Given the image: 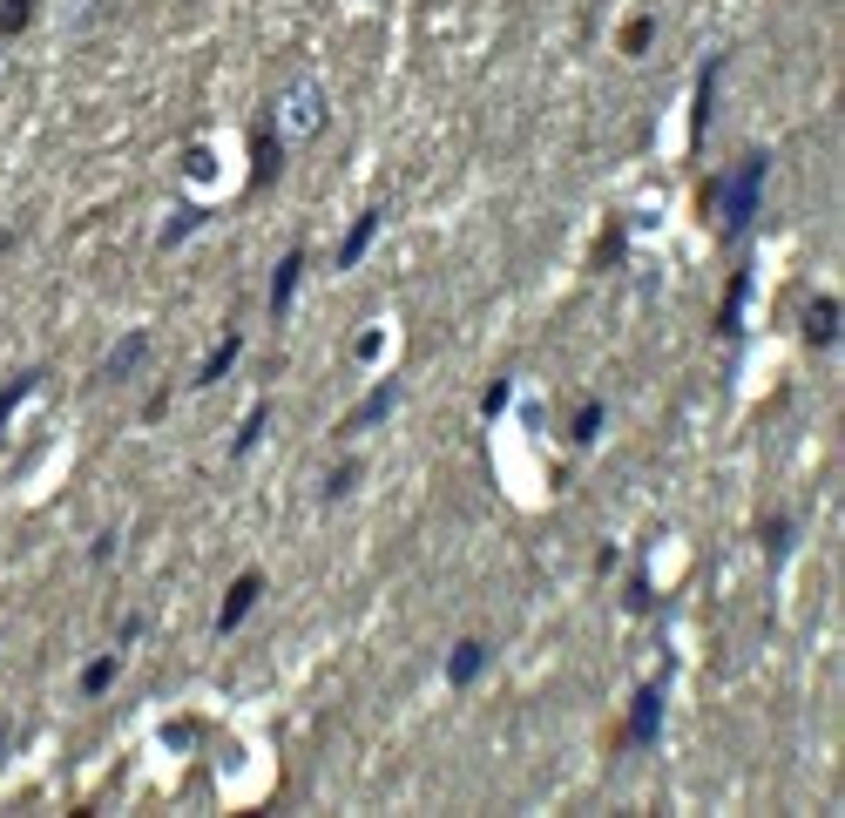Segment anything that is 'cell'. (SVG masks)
Here are the masks:
<instances>
[{
    "mask_svg": "<svg viewBox=\"0 0 845 818\" xmlns=\"http://www.w3.org/2000/svg\"><path fill=\"white\" fill-rule=\"evenodd\" d=\"M34 385H42V372H21V379H8V385H0V426H8L14 419V406L34 393Z\"/></svg>",
    "mask_w": 845,
    "mask_h": 818,
    "instance_id": "16",
    "label": "cell"
},
{
    "mask_svg": "<svg viewBox=\"0 0 845 818\" xmlns=\"http://www.w3.org/2000/svg\"><path fill=\"white\" fill-rule=\"evenodd\" d=\"M392 406H399V379L373 385V393H366V400H358V406L345 413V426H339V434H366V426H379V419H386Z\"/></svg>",
    "mask_w": 845,
    "mask_h": 818,
    "instance_id": "5",
    "label": "cell"
},
{
    "mask_svg": "<svg viewBox=\"0 0 845 818\" xmlns=\"http://www.w3.org/2000/svg\"><path fill=\"white\" fill-rule=\"evenodd\" d=\"M569 434H575V447H589V440L602 434V400H589V406L575 413V426H569Z\"/></svg>",
    "mask_w": 845,
    "mask_h": 818,
    "instance_id": "18",
    "label": "cell"
},
{
    "mask_svg": "<svg viewBox=\"0 0 845 818\" xmlns=\"http://www.w3.org/2000/svg\"><path fill=\"white\" fill-rule=\"evenodd\" d=\"M298 278H305V251H285V257H277V270H271V319H285V311H292Z\"/></svg>",
    "mask_w": 845,
    "mask_h": 818,
    "instance_id": "7",
    "label": "cell"
},
{
    "mask_svg": "<svg viewBox=\"0 0 845 818\" xmlns=\"http://www.w3.org/2000/svg\"><path fill=\"white\" fill-rule=\"evenodd\" d=\"M318 129H326V89H318V82H298L292 95H285V136H318Z\"/></svg>",
    "mask_w": 845,
    "mask_h": 818,
    "instance_id": "2",
    "label": "cell"
},
{
    "mask_svg": "<svg viewBox=\"0 0 845 818\" xmlns=\"http://www.w3.org/2000/svg\"><path fill=\"white\" fill-rule=\"evenodd\" d=\"M785 549H791V521H764V555L785 562Z\"/></svg>",
    "mask_w": 845,
    "mask_h": 818,
    "instance_id": "23",
    "label": "cell"
},
{
    "mask_svg": "<svg viewBox=\"0 0 845 818\" xmlns=\"http://www.w3.org/2000/svg\"><path fill=\"white\" fill-rule=\"evenodd\" d=\"M264 426H271V406H251V419H244V426H237V440H230V453H237V460H244V453H251V447L264 440Z\"/></svg>",
    "mask_w": 845,
    "mask_h": 818,
    "instance_id": "15",
    "label": "cell"
},
{
    "mask_svg": "<svg viewBox=\"0 0 845 818\" xmlns=\"http://www.w3.org/2000/svg\"><path fill=\"white\" fill-rule=\"evenodd\" d=\"M832 338H838V298H812V304H804V345L825 353Z\"/></svg>",
    "mask_w": 845,
    "mask_h": 818,
    "instance_id": "9",
    "label": "cell"
},
{
    "mask_svg": "<svg viewBox=\"0 0 845 818\" xmlns=\"http://www.w3.org/2000/svg\"><path fill=\"white\" fill-rule=\"evenodd\" d=\"M196 223H204V210H176V217L163 223V251H170V244H183V238H190Z\"/></svg>",
    "mask_w": 845,
    "mask_h": 818,
    "instance_id": "21",
    "label": "cell"
},
{
    "mask_svg": "<svg viewBox=\"0 0 845 818\" xmlns=\"http://www.w3.org/2000/svg\"><path fill=\"white\" fill-rule=\"evenodd\" d=\"M277 163H285V149H277V129L258 123V136H251V183L271 189V183H277Z\"/></svg>",
    "mask_w": 845,
    "mask_h": 818,
    "instance_id": "8",
    "label": "cell"
},
{
    "mask_svg": "<svg viewBox=\"0 0 845 818\" xmlns=\"http://www.w3.org/2000/svg\"><path fill=\"white\" fill-rule=\"evenodd\" d=\"M115 670H123V664H115V656H95V664L82 670V696H102V690L115 683Z\"/></svg>",
    "mask_w": 845,
    "mask_h": 818,
    "instance_id": "17",
    "label": "cell"
},
{
    "mask_svg": "<svg viewBox=\"0 0 845 818\" xmlns=\"http://www.w3.org/2000/svg\"><path fill=\"white\" fill-rule=\"evenodd\" d=\"M507 400H514V385H507V379H494V385H488V393H480V413H488V419H494V413H507Z\"/></svg>",
    "mask_w": 845,
    "mask_h": 818,
    "instance_id": "24",
    "label": "cell"
},
{
    "mask_svg": "<svg viewBox=\"0 0 845 818\" xmlns=\"http://www.w3.org/2000/svg\"><path fill=\"white\" fill-rule=\"evenodd\" d=\"M237 353H244V332H224V338H217V353L196 366V385H217V379L237 366Z\"/></svg>",
    "mask_w": 845,
    "mask_h": 818,
    "instance_id": "13",
    "label": "cell"
},
{
    "mask_svg": "<svg viewBox=\"0 0 845 818\" xmlns=\"http://www.w3.org/2000/svg\"><path fill=\"white\" fill-rule=\"evenodd\" d=\"M149 359V332H129L123 345H115V353H109V366H102V379H129L136 366Z\"/></svg>",
    "mask_w": 845,
    "mask_h": 818,
    "instance_id": "12",
    "label": "cell"
},
{
    "mask_svg": "<svg viewBox=\"0 0 845 818\" xmlns=\"http://www.w3.org/2000/svg\"><path fill=\"white\" fill-rule=\"evenodd\" d=\"M358 487V460H345V466H332V481H326V500H345Z\"/></svg>",
    "mask_w": 845,
    "mask_h": 818,
    "instance_id": "22",
    "label": "cell"
},
{
    "mask_svg": "<svg viewBox=\"0 0 845 818\" xmlns=\"http://www.w3.org/2000/svg\"><path fill=\"white\" fill-rule=\"evenodd\" d=\"M764 176H772V155H764V149H751V155H744V170H738L731 183H723V189H710V197L723 204V230H731V238H738V230H744V223L757 217Z\"/></svg>",
    "mask_w": 845,
    "mask_h": 818,
    "instance_id": "1",
    "label": "cell"
},
{
    "mask_svg": "<svg viewBox=\"0 0 845 818\" xmlns=\"http://www.w3.org/2000/svg\"><path fill=\"white\" fill-rule=\"evenodd\" d=\"M258 596H264V575H258V568H244V575H237V581H230V596H224V609H217V630L230 636V630H237V622H244V615L258 609Z\"/></svg>",
    "mask_w": 845,
    "mask_h": 818,
    "instance_id": "4",
    "label": "cell"
},
{
    "mask_svg": "<svg viewBox=\"0 0 845 818\" xmlns=\"http://www.w3.org/2000/svg\"><path fill=\"white\" fill-rule=\"evenodd\" d=\"M34 21V0H0V34H21Z\"/></svg>",
    "mask_w": 845,
    "mask_h": 818,
    "instance_id": "20",
    "label": "cell"
},
{
    "mask_svg": "<svg viewBox=\"0 0 845 818\" xmlns=\"http://www.w3.org/2000/svg\"><path fill=\"white\" fill-rule=\"evenodd\" d=\"M656 730H663V683H642L636 690V711H629V745H656Z\"/></svg>",
    "mask_w": 845,
    "mask_h": 818,
    "instance_id": "3",
    "label": "cell"
},
{
    "mask_svg": "<svg viewBox=\"0 0 845 818\" xmlns=\"http://www.w3.org/2000/svg\"><path fill=\"white\" fill-rule=\"evenodd\" d=\"M717 74H723V55H710V61L697 68V108H690V142H704V136H710V108H717Z\"/></svg>",
    "mask_w": 845,
    "mask_h": 818,
    "instance_id": "6",
    "label": "cell"
},
{
    "mask_svg": "<svg viewBox=\"0 0 845 818\" xmlns=\"http://www.w3.org/2000/svg\"><path fill=\"white\" fill-rule=\"evenodd\" d=\"M650 42H656V21H650V14H642V21H629V27H623V55H642V48H650Z\"/></svg>",
    "mask_w": 845,
    "mask_h": 818,
    "instance_id": "19",
    "label": "cell"
},
{
    "mask_svg": "<svg viewBox=\"0 0 845 818\" xmlns=\"http://www.w3.org/2000/svg\"><path fill=\"white\" fill-rule=\"evenodd\" d=\"M373 238H379V210H366V217H358V223L345 230V244H339V257H332V264H339V270H352L358 257L373 251Z\"/></svg>",
    "mask_w": 845,
    "mask_h": 818,
    "instance_id": "10",
    "label": "cell"
},
{
    "mask_svg": "<svg viewBox=\"0 0 845 818\" xmlns=\"http://www.w3.org/2000/svg\"><path fill=\"white\" fill-rule=\"evenodd\" d=\"M744 298H751V270L738 264V278H731V291H723V311H717V332H723V338L738 332V319H744Z\"/></svg>",
    "mask_w": 845,
    "mask_h": 818,
    "instance_id": "14",
    "label": "cell"
},
{
    "mask_svg": "<svg viewBox=\"0 0 845 818\" xmlns=\"http://www.w3.org/2000/svg\"><path fill=\"white\" fill-rule=\"evenodd\" d=\"M480 670H488V643H473V636H467V643H454V656H447V683H460V690H467Z\"/></svg>",
    "mask_w": 845,
    "mask_h": 818,
    "instance_id": "11",
    "label": "cell"
}]
</instances>
